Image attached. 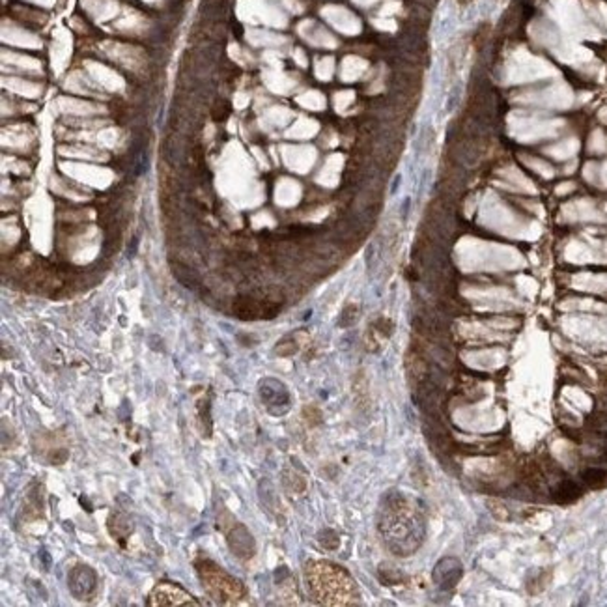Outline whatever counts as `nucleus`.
Here are the masks:
<instances>
[{"instance_id":"6e6552de","label":"nucleus","mask_w":607,"mask_h":607,"mask_svg":"<svg viewBox=\"0 0 607 607\" xmlns=\"http://www.w3.org/2000/svg\"><path fill=\"white\" fill-rule=\"evenodd\" d=\"M583 495V489L574 480H563L553 492V501L557 504H572Z\"/></svg>"},{"instance_id":"f257e3e1","label":"nucleus","mask_w":607,"mask_h":607,"mask_svg":"<svg viewBox=\"0 0 607 607\" xmlns=\"http://www.w3.org/2000/svg\"><path fill=\"white\" fill-rule=\"evenodd\" d=\"M380 531L396 555H411L424 538V521L402 494H390L381 506Z\"/></svg>"},{"instance_id":"423d86ee","label":"nucleus","mask_w":607,"mask_h":607,"mask_svg":"<svg viewBox=\"0 0 607 607\" xmlns=\"http://www.w3.org/2000/svg\"><path fill=\"white\" fill-rule=\"evenodd\" d=\"M228 544H230V549L241 558H249L254 555L256 546L254 540H252V534L239 523H234L232 532L228 534Z\"/></svg>"},{"instance_id":"20e7f679","label":"nucleus","mask_w":607,"mask_h":607,"mask_svg":"<svg viewBox=\"0 0 607 607\" xmlns=\"http://www.w3.org/2000/svg\"><path fill=\"white\" fill-rule=\"evenodd\" d=\"M461 577H463V564L456 557H443L435 564L434 572H432V579H434L435 587L445 592L454 591Z\"/></svg>"},{"instance_id":"0eeeda50","label":"nucleus","mask_w":607,"mask_h":607,"mask_svg":"<svg viewBox=\"0 0 607 607\" xmlns=\"http://www.w3.org/2000/svg\"><path fill=\"white\" fill-rule=\"evenodd\" d=\"M152 598H155L153 600V603H163L165 598H168L167 602H165V605H181V603H191V605H198V603L193 600V598L187 594V592H183L179 587H174L170 585V583H163V585L155 587V591H153Z\"/></svg>"},{"instance_id":"7ed1b4c3","label":"nucleus","mask_w":607,"mask_h":607,"mask_svg":"<svg viewBox=\"0 0 607 607\" xmlns=\"http://www.w3.org/2000/svg\"><path fill=\"white\" fill-rule=\"evenodd\" d=\"M202 579L206 581L207 591L212 592L213 596L217 598H230V600H236V598L243 592L241 585L238 581L232 579L230 575H226L222 570H219L217 566H213V570L204 568L202 570Z\"/></svg>"},{"instance_id":"1a4fd4ad","label":"nucleus","mask_w":607,"mask_h":607,"mask_svg":"<svg viewBox=\"0 0 607 607\" xmlns=\"http://www.w3.org/2000/svg\"><path fill=\"white\" fill-rule=\"evenodd\" d=\"M581 478H583L587 488L591 489H602L607 486V471L602 467H589V469L583 471Z\"/></svg>"},{"instance_id":"9d476101","label":"nucleus","mask_w":607,"mask_h":607,"mask_svg":"<svg viewBox=\"0 0 607 607\" xmlns=\"http://www.w3.org/2000/svg\"><path fill=\"white\" fill-rule=\"evenodd\" d=\"M320 544L325 549H336L338 548V544H340V540H338V534H336L335 531L325 529V531L320 532Z\"/></svg>"},{"instance_id":"39448f33","label":"nucleus","mask_w":607,"mask_h":607,"mask_svg":"<svg viewBox=\"0 0 607 607\" xmlns=\"http://www.w3.org/2000/svg\"><path fill=\"white\" fill-rule=\"evenodd\" d=\"M67 583H69L71 594L77 600H90L98 587V577L90 566H77L69 572Z\"/></svg>"},{"instance_id":"f03ea898","label":"nucleus","mask_w":607,"mask_h":607,"mask_svg":"<svg viewBox=\"0 0 607 607\" xmlns=\"http://www.w3.org/2000/svg\"><path fill=\"white\" fill-rule=\"evenodd\" d=\"M260 398L271 415H284L290 411L292 398L282 381L273 380V378H266L264 381H260Z\"/></svg>"},{"instance_id":"9b49d317","label":"nucleus","mask_w":607,"mask_h":607,"mask_svg":"<svg viewBox=\"0 0 607 607\" xmlns=\"http://www.w3.org/2000/svg\"><path fill=\"white\" fill-rule=\"evenodd\" d=\"M463 2H467V0H463Z\"/></svg>"}]
</instances>
